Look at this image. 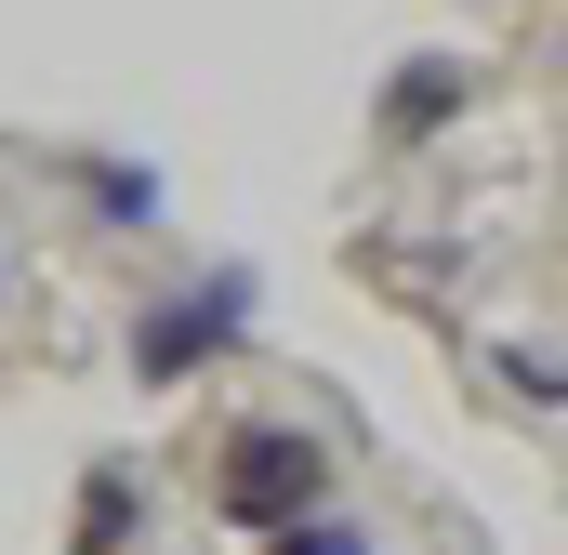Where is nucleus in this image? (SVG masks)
<instances>
[{"mask_svg": "<svg viewBox=\"0 0 568 555\" xmlns=\"http://www.w3.org/2000/svg\"><path fill=\"white\" fill-rule=\"evenodd\" d=\"M133 516H145V490H133V463H106L93 490H80V555H120L133 543Z\"/></svg>", "mask_w": 568, "mask_h": 555, "instance_id": "obj_5", "label": "nucleus"}, {"mask_svg": "<svg viewBox=\"0 0 568 555\" xmlns=\"http://www.w3.org/2000/svg\"><path fill=\"white\" fill-rule=\"evenodd\" d=\"M463 107H476V67H449V53H424V67L384 80V133H397V145L436 133V120H463Z\"/></svg>", "mask_w": 568, "mask_h": 555, "instance_id": "obj_3", "label": "nucleus"}, {"mask_svg": "<svg viewBox=\"0 0 568 555\" xmlns=\"http://www.w3.org/2000/svg\"><path fill=\"white\" fill-rule=\"evenodd\" d=\"M265 555H384V543H357V529H331V516H291V529H265Z\"/></svg>", "mask_w": 568, "mask_h": 555, "instance_id": "obj_6", "label": "nucleus"}, {"mask_svg": "<svg viewBox=\"0 0 568 555\" xmlns=\"http://www.w3.org/2000/svg\"><path fill=\"white\" fill-rule=\"evenodd\" d=\"M239 331H252V265H212L199 291H172V304L133 317V371L145 384H185V371L239 357Z\"/></svg>", "mask_w": 568, "mask_h": 555, "instance_id": "obj_2", "label": "nucleus"}, {"mask_svg": "<svg viewBox=\"0 0 568 555\" xmlns=\"http://www.w3.org/2000/svg\"><path fill=\"white\" fill-rule=\"evenodd\" d=\"M80 199H93L106 225H159V172H145V159H80Z\"/></svg>", "mask_w": 568, "mask_h": 555, "instance_id": "obj_4", "label": "nucleus"}, {"mask_svg": "<svg viewBox=\"0 0 568 555\" xmlns=\"http://www.w3.org/2000/svg\"><path fill=\"white\" fill-rule=\"evenodd\" d=\"M317 490H331V450H317L304 423H239L225 463H212V516H239V529H291V516H317Z\"/></svg>", "mask_w": 568, "mask_h": 555, "instance_id": "obj_1", "label": "nucleus"}]
</instances>
